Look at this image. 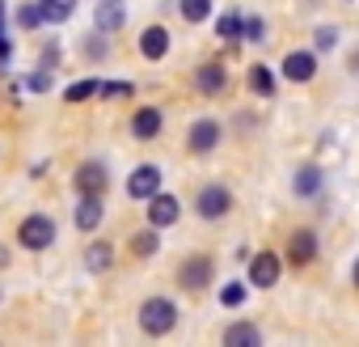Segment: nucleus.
Masks as SVG:
<instances>
[{
	"label": "nucleus",
	"mask_w": 359,
	"mask_h": 347,
	"mask_svg": "<svg viewBox=\"0 0 359 347\" xmlns=\"http://www.w3.org/2000/svg\"><path fill=\"white\" fill-rule=\"evenodd\" d=\"M39 9H43V22H68L72 9H76V0H39Z\"/></svg>",
	"instance_id": "22"
},
{
	"label": "nucleus",
	"mask_w": 359,
	"mask_h": 347,
	"mask_svg": "<svg viewBox=\"0 0 359 347\" xmlns=\"http://www.w3.org/2000/svg\"><path fill=\"white\" fill-rule=\"evenodd\" d=\"M102 216H106L102 195H81V208H76V229H81V233H89V229H97V225H102Z\"/></svg>",
	"instance_id": "17"
},
{
	"label": "nucleus",
	"mask_w": 359,
	"mask_h": 347,
	"mask_svg": "<svg viewBox=\"0 0 359 347\" xmlns=\"http://www.w3.org/2000/svg\"><path fill=\"white\" fill-rule=\"evenodd\" d=\"M220 136H224V131H220V123H216V119H195V123H191V131H187V148L203 157V152H212V148L220 144Z\"/></svg>",
	"instance_id": "8"
},
{
	"label": "nucleus",
	"mask_w": 359,
	"mask_h": 347,
	"mask_svg": "<svg viewBox=\"0 0 359 347\" xmlns=\"http://www.w3.org/2000/svg\"><path fill=\"white\" fill-rule=\"evenodd\" d=\"M72 183H76L81 195H102V187H106V165L102 161H81Z\"/></svg>",
	"instance_id": "12"
},
{
	"label": "nucleus",
	"mask_w": 359,
	"mask_h": 347,
	"mask_svg": "<svg viewBox=\"0 0 359 347\" xmlns=\"http://www.w3.org/2000/svg\"><path fill=\"white\" fill-rule=\"evenodd\" d=\"M13 60V43H9V34L0 30V64H9Z\"/></svg>",
	"instance_id": "34"
},
{
	"label": "nucleus",
	"mask_w": 359,
	"mask_h": 347,
	"mask_svg": "<svg viewBox=\"0 0 359 347\" xmlns=\"http://www.w3.org/2000/svg\"><path fill=\"white\" fill-rule=\"evenodd\" d=\"M262 343V330L254 322H233L224 330V347H258Z\"/></svg>",
	"instance_id": "18"
},
{
	"label": "nucleus",
	"mask_w": 359,
	"mask_h": 347,
	"mask_svg": "<svg viewBox=\"0 0 359 347\" xmlns=\"http://www.w3.org/2000/svg\"><path fill=\"white\" fill-rule=\"evenodd\" d=\"M177 13H182L191 26H199V22L212 18V0H177Z\"/></svg>",
	"instance_id": "23"
},
{
	"label": "nucleus",
	"mask_w": 359,
	"mask_h": 347,
	"mask_svg": "<svg viewBox=\"0 0 359 347\" xmlns=\"http://www.w3.org/2000/svg\"><path fill=\"white\" fill-rule=\"evenodd\" d=\"M0 30H5V0H0Z\"/></svg>",
	"instance_id": "36"
},
{
	"label": "nucleus",
	"mask_w": 359,
	"mask_h": 347,
	"mask_svg": "<svg viewBox=\"0 0 359 347\" xmlns=\"http://www.w3.org/2000/svg\"><path fill=\"white\" fill-rule=\"evenodd\" d=\"M245 85H250L258 98H271V93H275V72H271V68H262V64H254V68L245 72Z\"/></svg>",
	"instance_id": "21"
},
{
	"label": "nucleus",
	"mask_w": 359,
	"mask_h": 347,
	"mask_svg": "<svg viewBox=\"0 0 359 347\" xmlns=\"http://www.w3.org/2000/svg\"><path fill=\"white\" fill-rule=\"evenodd\" d=\"M177 326V305L169 296H148L140 305V330L144 334H169Z\"/></svg>",
	"instance_id": "1"
},
{
	"label": "nucleus",
	"mask_w": 359,
	"mask_h": 347,
	"mask_svg": "<svg viewBox=\"0 0 359 347\" xmlns=\"http://www.w3.org/2000/svg\"><path fill=\"white\" fill-rule=\"evenodd\" d=\"M93 93H102V81H76V85H68L64 89V102H85V98H93Z\"/></svg>",
	"instance_id": "25"
},
{
	"label": "nucleus",
	"mask_w": 359,
	"mask_h": 347,
	"mask_svg": "<svg viewBox=\"0 0 359 347\" xmlns=\"http://www.w3.org/2000/svg\"><path fill=\"white\" fill-rule=\"evenodd\" d=\"M177 216H182V204H177V195L156 191V195L148 199V225H152V229H169V225H177Z\"/></svg>",
	"instance_id": "6"
},
{
	"label": "nucleus",
	"mask_w": 359,
	"mask_h": 347,
	"mask_svg": "<svg viewBox=\"0 0 359 347\" xmlns=\"http://www.w3.org/2000/svg\"><path fill=\"white\" fill-rule=\"evenodd\" d=\"M212 280H216V263H212L208 254H191L182 267H177V284L191 288V292H203Z\"/></svg>",
	"instance_id": "3"
},
{
	"label": "nucleus",
	"mask_w": 359,
	"mask_h": 347,
	"mask_svg": "<svg viewBox=\"0 0 359 347\" xmlns=\"http://www.w3.org/2000/svg\"><path fill=\"white\" fill-rule=\"evenodd\" d=\"M102 98H131V81H110V85H102Z\"/></svg>",
	"instance_id": "30"
},
{
	"label": "nucleus",
	"mask_w": 359,
	"mask_h": 347,
	"mask_svg": "<svg viewBox=\"0 0 359 347\" xmlns=\"http://www.w3.org/2000/svg\"><path fill=\"white\" fill-rule=\"evenodd\" d=\"M85 55H93V60H102V55H106V47H102V30H97L93 39H85Z\"/></svg>",
	"instance_id": "32"
},
{
	"label": "nucleus",
	"mask_w": 359,
	"mask_h": 347,
	"mask_svg": "<svg viewBox=\"0 0 359 347\" xmlns=\"http://www.w3.org/2000/svg\"><path fill=\"white\" fill-rule=\"evenodd\" d=\"M229 208H233V195H229V187H220V183L203 187V191H199V199H195V212H199L203 221H220Z\"/></svg>",
	"instance_id": "4"
},
{
	"label": "nucleus",
	"mask_w": 359,
	"mask_h": 347,
	"mask_svg": "<svg viewBox=\"0 0 359 347\" xmlns=\"http://www.w3.org/2000/svg\"><path fill=\"white\" fill-rule=\"evenodd\" d=\"M241 39H245V43H262V39H266V22H262V18H245V22H241Z\"/></svg>",
	"instance_id": "27"
},
{
	"label": "nucleus",
	"mask_w": 359,
	"mask_h": 347,
	"mask_svg": "<svg viewBox=\"0 0 359 347\" xmlns=\"http://www.w3.org/2000/svg\"><path fill=\"white\" fill-rule=\"evenodd\" d=\"M279 271H283V263H279V254H271V250H258V254L250 258V284H254V288H275V284H279Z\"/></svg>",
	"instance_id": "5"
},
{
	"label": "nucleus",
	"mask_w": 359,
	"mask_h": 347,
	"mask_svg": "<svg viewBox=\"0 0 359 347\" xmlns=\"http://www.w3.org/2000/svg\"><path fill=\"white\" fill-rule=\"evenodd\" d=\"M156 246H161V229H152V225H148L144 233H135V237H131V254H140V258H148Z\"/></svg>",
	"instance_id": "24"
},
{
	"label": "nucleus",
	"mask_w": 359,
	"mask_h": 347,
	"mask_svg": "<svg viewBox=\"0 0 359 347\" xmlns=\"http://www.w3.org/2000/svg\"><path fill=\"white\" fill-rule=\"evenodd\" d=\"M283 77L296 81V85L313 81V77H317V55H313V51H287V55H283Z\"/></svg>",
	"instance_id": "11"
},
{
	"label": "nucleus",
	"mask_w": 359,
	"mask_h": 347,
	"mask_svg": "<svg viewBox=\"0 0 359 347\" xmlns=\"http://www.w3.org/2000/svg\"><path fill=\"white\" fill-rule=\"evenodd\" d=\"M355 288H359V258H355Z\"/></svg>",
	"instance_id": "37"
},
{
	"label": "nucleus",
	"mask_w": 359,
	"mask_h": 347,
	"mask_svg": "<svg viewBox=\"0 0 359 347\" xmlns=\"http://www.w3.org/2000/svg\"><path fill=\"white\" fill-rule=\"evenodd\" d=\"M26 89H34V93H47V89H51V68H34V72L26 77Z\"/></svg>",
	"instance_id": "29"
},
{
	"label": "nucleus",
	"mask_w": 359,
	"mask_h": 347,
	"mask_svg": "<svg viewBox=\"0 0 359 347\" xmlns=\"http://www.w3.org/2000/svg\"><path fill=\"white\" fill-rule=\"evenodd\" d=\"M93 26H97L102 34H118V30L127 26V5H123V0H97Z\"/></svg>",
	"instance_id": "9"
},
{
	"label": "nucleus",
	"mask_w": 359,
	"mask_h": 347,
	"mask_svg": "<svg viewBox=\"0 0 359 347\" xmlns=\"http://www.w3.org/2000/svg\"><path fill=\"white\" fill-rule=\"evenodd\" d=\"M18 242L26 246V250H47V246H55V221L51 216H43V212H30L22 225H18Z\"/></svg>",
	"instance_id": "2"
},
{
	"label": "nucleus",
	"mask_w": 359,
	"mask_h": 347,
	"mask_svg": "<svg viewBox=\"0 0 359 347\" xmlns=\"http://www.w3.org/2000/svg\"><path fill=\"white\" fill-rule=\"evenodd\" d=\"M321 187H325V174H321L317 165H300V169H296L292 191H296L300 199H313V195H321Z\"/></svg>",
	"instance_id": "15"
},
{
	"label": "nucleus",
	"mask_w": 359,
	"mask_h": 347,
	"mask_svg": "<svg viewBox=\"0 0 359 347\" xmlns=\"http://www.w3.org/2000/svg\"><path fill=\"white\" fill-rule=\"evenodd\" d=\"M140 55L144 60H165L169 55V30L165 26H148L140 34Z\"/></svg>",
	"instance_id": "16"
},
{
	"label": "nucleus",
	"mask_w": 359,
	"mask_h": 347,
	"mask_svg": "<svg viewBox=\"0 0 359 347\" xmlns=\"http://www.w3.org/2000/svg\"><path fill=\"white\" fill-rule=\"evenodd\" d=\"M18 26H22V30L47 26V22H43V9H39V5H22V9H18Z\"/></svg>",
	"instance_id": "26"
},
{
	"label": "nucleus",
	"mask_w": 359,
	"mask_h": 347,
	"mask_svg": "<svg viewBox=\"0 0 359 347\" xmlns=\"http://www.w3.org/2000/svg\"><path fill=\"white\" fill-rule=\"evenodd\" d=\"M195 89L208 93V98H220V93L229 89V72H224V64H203V68L195 72Z\"/></svg>",
	"instance_id": "14"
},
{
	"label": "nucleus",
	"mask_w": 359,
	"mask_h": 347,
	"mask_svg": "<svg viewBox=\"0 0 359 347\" xmlns=\"http://www.w3.org/2000/svg\"><path fill=\"white\" fill-rule=\"evenodd\" d=\"M220 305L241 309V305H245V284H224V288H220Z\"/></svg>",
	"instance_id": "28"
},
{
	"label": "nucleus",
	"mask_w": 359,
	"mask_h": 347,
	"mask_svg": "<svg viewBox=\"0 0 359 347\" xmlns=\"http://www.w3.org/2000/svg\"><path fill=\"white\" fill-rule=\"evenodd\" d=\"M0 267H9V250H0Z\"/></svg>",
	"instance_id": "35"
},
{
	"label": "nucleus",
	"mask_w": 359,
	"mask_h": 347,
	"mask_svg": "<svg viewBox=\"0 0 359 347\" xmlns=\"http://www.w3.org/2000/svg\"><path fill=\"white\" fill-rule=\"evenodd\" d=\"M156 191H161V169H156V165H135V169H131V178H127V195L148 204Z\"/></svg>",
	"instance_id": "7"
},
{
	"label": "nucleus",
	"mask_w": 359,
	"mask_h": 347,
	"mask_svg": "<svg viewBox=\"0 0 359 347\" xmlns=\"http://www.w3.org/2000/svg\"><path fill=\"white\" fill-rule=\"evenodd\" d=\"M110 263H114V246H110V242H93V246L85 250V267H89V271L102 275V271H110Z\"/></svg>",
	"instance_id": "20"
},
{
	"label": "nucleus",
	"mask_w": 359,
	"mask_h": 347,
	"mask_svg": "<svg viewBox=\"0 0 359 347\" xmlns=\"http://www.w3.org/2000/svg\"><path fill=\"white\" fill-rule=\"evenodd\" d=\"M161 127H165V114H161L156 106H140V110L131 114V136H135V140H156Z\"/></svg>",
	"instance_id": "13"
},
{
	"label": "nucleus",
	"mask_w": 359,
	"mask_h": 347,
	"mask_svg": "<svg viewBox=\"0 0 359 347\" xmlns=\"http://www.w3.org/2000/svg\"><path fill=\"white\" fill-rule=\"evenodd\" d=\"M313 258H317V233L313 229H296L287 237V263L292 267H309Z\"/></svg>",
	"instance_id": "10"
},
{
	"label": "nucleus",
	"mask_w": 359,
	"mask_h": 347,
	"mask_svg": "<svg viewBox=\"0 0 359 347\" xmlns=\"http://www.w3.org/2000/svg\"><path fill=\"white\" fill-rule=\"evenodd\" d=\"M241 22H245V18H241L237 9L220 13V18H216V39H220V43H241Z\"/></svg>",
	"instance_id": "19"
},
{
	"label": "nucleus",
	"mask_w": 359,
	"mask_h": 347,
	"mask_svg": "<svg viewBox=\"0 0 359 347\" xmlns=\"http://www.w3.org/2000/svg\"><path fill=\"white\" fill-rule=\"evenodd\" d=\"M39 68H60V47L51 43V47H43V64Z\"/></svg>",
	"instance_id": "33"
},
{
	"label": "nucleus",
	"mask_w": 359,
	"mask_h": 347,
	"mask_svg": "<svg viewBox=\"0 0 359 347\" xmlns=\"http://www.w3.org/2000/svg\"><path fill=\"white\" fill-rule=\"evenodd\" d=\"M313 43H317V47H321V51H330V47H334V43H338V30H334V26H321V30H317V39H313Z\"/></svg>",
	"instance_id": "31"
}]
</instances>
